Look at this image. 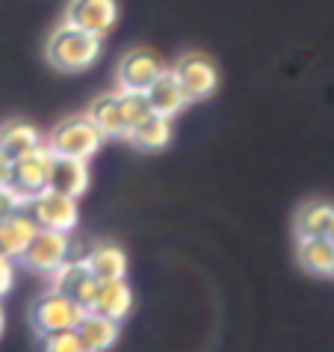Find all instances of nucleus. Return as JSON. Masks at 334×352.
I'll list each match as a JSON object with an SVG mask.
<instances>
[{"mask_svg":"<svg viewBox=\"0 0 334 352\" xmlns=\"http://www.w3.org/2000/svg\"><path fill=\"white\" fill-rule=\"evenodd\" d=\"M104 54V42L101 36H95L89 30H80V27L60 21L47 36V45H45V56L51 68L63 74H80V72H89V68L101 60Z\"/></svg>","mask_w":334,"mask_h":352,"instance_id":"f257e3e1","label":"nucleus"},{"mask_svg":"<svg viewBox=\"0 0 334 352\" xmlns=\"http://www.w3.org/2000/svg\"><path fill=\"white\" fill-rule=\"evenodd\" d=\"M45 142H47V148H51L54 154L92 160L95 154L101 151V145H104V133L95 128L89 113H77V116H65L63 122H56Z\"/></svg>","mask_w":334,"mask_h":352,"instance_id":"f03ea898","label":"nucleus"},{"mask_svg":"<svg viewBox=\"0 0 334 352\" xmlns=\"http://www.w3.org/2000/svg\"><path fill=\"white\" fill-rule=\"evenodd\" d=\"M86 314V308L77 299H71L68 293H60L54 287H47L42 293H36V299L30 302V326L36 335H51V331L63 329H77V322Z\"/></svg>","mask_w":334,"mask_h":352,"instance_id":"7ed1b4c3","label":"nucleus"},{"mask_svg":"<svg viewBox=\"0 0 334 352\" xmlns=\"http://www.w3.org/2000/svg\"><path fill=\"white\" fill-rule=\"evenodd\" d=\"M24 210L30 213V219L38 228H51V231H74L80 222V210H77V199L65 195L60 190H42L33 199H27Z\"/></svg>","mask_w":334,"mask_h":352,"instance_id":"20e7f679","label":"nucleus"},{"mask_svg":"<svg viewBox=\"0 0 334 352\" xmlns=\"http://www.w3.org/2000/svg\"><path fill=\"white\" fill-rule=\"evenodd\" d=\"M51 160H54V151L47 148V142L33 145L30 151L18 154L12 160L9 187L21 195L24 204H27V199H33L36 192L47 190V181H51Z\"/></svg>","mask_w":334,"mask_h":352,"instance_id":"39448f33","label":"nucleus"},{"mask_svg":"<svg viewBox=\"0 0 334 352\" xmlns=\"http://www.w3.org/2000/svg\"><path fill=\"white\" fill-rule=\"evenodd\" d=\"M172 72L178 74V80L183 86L186 98H190V104L210 98L216 92V86H219V68H216V63L201 51L181 54L178 60H175Z\"/></svg>","mask_w":334,"mask_h":352,"instance_id":"423d86ee","label":"nucleus"},{"mask_svg":"<svg viewBox=\"0 0 334 352\" xmlns=\"http://www.w3.org/2000/svg\"><path fill=\"white\" fill-rule=\"evenodd\" d=\"M68 249H71V231L36 228L33 240L27 243V249L21 252V258L18 261H21L27 270L42 272V276H51V272L68 258Z\"/></svg>","mask_w":334,"mask_h":352,"instance_id":"0eeeda50","label":"nucleus"},{"mask_svg":"<svg viewBox=\"0 0 334 352\" xmlns=\"http://www.w3.org/2000/svg\"><path fill=\"white\" fill-rule=\"evenodd\" d=\"M63 21L104 38L119 24V0H68Z\"/></svg>","mask_w":334,"mask_h":352,"instance_id":"6e6552de","label":"nucleus"},{"mask_svg":"<svg viewBox=\"0 0 334 352\" xmlns=\"http://www.w3.org/2000/svg\"><path fill=\"white\" fill-rule=\"evenodd\" d=\"M47 278H51V287L54 290L68 293V296L80 302L86 311H89V305H92V299H95V293H98V285H101V281L92 276V270H89V263H86V258H65Z\"/></svg>","mask_w":334,"mask_h":352,"instance_id":"1a4fd4ad","label":"nucleus"},{"mask_svg":"<svg viewBox=\"0 0 334 352\" xmlns=\"http://www.w3.org/2000/svg\"><path fill=\"white\" fill-rule=\"evenodd\" d=\"M86 113H89V119L95 122V128L104 133V140H127V133L133 128L122 89L98 95Z\"/></svg>","mask_w":334,"mask_h":352,"instance_id":"9d476101","label":"nucleus"},{"mask_svg":"<svg viewBox=\"0 0 334 352\" xmlns=\"http://www.w3.org/2000/svg\"><path fill=\"white\" fill-rule=\"evenodd\" d=\"M163 68H166V60L157 51H148V47H133V51H127L122 56L119 72H115V83H119V89L145 92Z\"/></svg>","mask_w":334,"mask_h":352,"instance_id":"9b49d317","label":"nucleus"},{"mask_svg":"<svg viewBox=\"0 0 334 352\" xmlns=\"http://www.w3.org/2000/svg\"><path fill=\"white\" fill-rule=\"evenodd\" d=\"M145 98H148L151 113H160V116H166V119L181 116L186 110V104H190V98H186L178 74H175L169 65H166L163 72L154 77V83L145 89Z\"/></svg>","mask_w":334,"mask_h":352,"instance_id":"f8f14e48","label":"nucleus"},{"mask_svg":"<svg viewBox=\"0 0 334 352\" xmlns=\"http://www.w3.org/2000/svg\"><path fill=\"white\" fill-rule=\"evenodd\" d=\"M89 184H92L89 160L54 154V160H51V181H47V187L60 190L65 195H74V199H80V195L89 190Z\"/></svg>","mask_w":334,"mask_h":352,"instance_id":"ddd939ff","label":"nucleus"},{"mask_svg":"<svg viewBox=\"0 0 334 352\" xmlns=\"http://www.w3.org/2000/svg\"><path fill=\"white\" fill-rule=\"evenodd\" d=\"M77 335L83 340V352H107L119 340V320L104 317L98 311H86L77 322Z\"/></svg>","mask_w":334,"mask_h":352,"instance_id":"4468645a","label":"nucleus"},{"mask_svg":"<svg viewBox=\"0 0 334 352\" xmlns=\"http://www.w3.org/2000/svg\"><path fill=\"white\" fill-rule=\"evenodd\" d=\"M89 311H98L104 317H113V320H124L127 314L133 311V290L124 278H110V281H101L98 285V293L92 299Z\"/></svg>","mask_w":334,"mask_h":352,"instance_id":"2eb2a0df","label":"nucleus"},{"mask_svg":"<svg viewBox=\"0 0 334 352\" xmlns=\"http://www.w3.org/2000/svg\"><path fill=\"white\" fill-rule=\"evenodd\" d=\"M36 228L38 225L30 219L27 210H15V213H9V217H3L0 219V255L18 261L21 252L27 249V243L33 240Z\"/></svg>","mask_w":334,"mask_h":352,"instance_id":"dca6fc26","label":"nucleus"},{"mask_svg":"<svg viewBox=\"0 0 334 352\" xmlns=\"http://www.w3.org/2000/svg\"><path fill=\"white\" fill-rule=\"evenodd\" d=\"M296 261L311 276H334V240L331 237H299Z\"/></svg>","mask_w":334,"mask_h":352,"instance_id":"f3484780","label":"nucleus"},{"mask_svg":"<svg viewBox=\"0 0 334 352\" xmlns=\"http://www.w3.org/2000/svg\"><path fill=\"white\" fill-rule=\"evenodd\" d=\"M169 140H172V119H166L160 113H148L127 133V142L140 151H163Z\"/></svg>","mask_w":334,"mask_h":352,"instance_id":"a211bd4d","label":"nucleus"},{"mask_svg":"<svg viewBox=\"0 0 334 352\" xmlns=\"http://www.w3.org/2000/svg\"><path fill=\"white\" fill-rule=\"evenodd\" d=\"M86 263H89L92 276L98 281H110V278H124L127 276V255L122 246L115 243H95L86 252Z\"/></svg>","mask_w":334,"mask_h":352,"instance_id":"6ab92c4d","label":"nucleus"},{"mask_svg":"<svg viewBox=\"0 0 334 352\" xmlns=\"http://www.w3.org/2000/svg\"><path fill=\"white\" fill-rule=\"evenodd\" d=\"M334 219V204L331 201H304L299 213H296V222H293V231H296V240L299 237H329V225Z\"/></svg>","mask_w":334,"mask_h":352,"instance_id":"aec40b11","label":"nucleus"},{"mask_svg":"<svg viewBox=\"0 0 334 352\" xmlns=\"http://www.w3.org/2000/svg\"><path fill=\"white\" fill-rule=\"evenodd\" d=\"M45 142L42 131L30 122H21V119H12V122H3L0 124V151H6L9 157H18V154L30 151L33 145Z\"/></svg>","mask_w":334,"mask_h":352,"instance_id":"412c9836","label":"nucleus"},{"mask_svg":"<svg viewBox=\"0 0 334 352\" xmlns=\"http://www.w3.org/2000/svg\"><path fill=\"white\" fill-rule=\"evenodd\" d=\"M45 349L51 352H83V340L77 335V329H63V331H51L45 335Z\"/></svg>","mask_w":334,"mask_h":352,"instance_id":"4be33fe9","label":"nucleus"},{"mask_svg":"<svg viewBox=\"0 0 334 352\" xmlns=\"http://www.w3.org/2000/svg\"><path fill=\"white\" fill-rule=\"evenodd\" d=\"M15 210H24V199L9 187V184H3V187H0V219L9 217V213H15Z\"/></svg>","mask_w":334,"mask_h":352,"instance_id":"5701e85b","label":"nucleus"},{"mask_svg":"<svg viewBox=\"0 0 334 352\" xmlns=\"http://www.w3.org/2000/svg\"><path fill=\"white\" fill-rule=\"evenodd\" d=\"M15 285V261L0 255V296H6Z\"/></svg>","mask_w":334,"mask_h":352,"instance_id":"b1692460","label":"nucleus"},{"mask_svg":"<svg viewBox=\"0 0 334 352\" xmlns=\"http://www.w3.org/2000/svg\"><path fill=\"white\" fill-rule=\"evenodd\" d=\"M9 175H12V157L6 151H0V187L9 184Z\"/></svg>","mask_w":334,"mask_h":352,"instance_id":"393cba45","label":"nucleus"},{"mask_svg":"<svg viewBox=\"0 0 334 352\" xmlns=\"http://www.w3.org/2000/svg\"><path fill=\"white\" fill-rule=\"evenodd\" d=\"M3 326H6V317H3V308H0V338H3Z\"/></svg>","mask_w":334,"mask_h":352,"instance_id":"a878e982","label":"nucleus"},{"mask_svg":"<svg viewBox=\"0 0 334 352\" xmlns=\"http://www.w3.org/2000/svg\"><path fill=\"white\" fill-rule=\"evenodd\" d=\"M329 237L334 240V219H331V225H329Z\"/></svg>","mask_w":334,"mask_h":352,"instance_id":"bb28decb","label":"nucleus"}]
</instances>
